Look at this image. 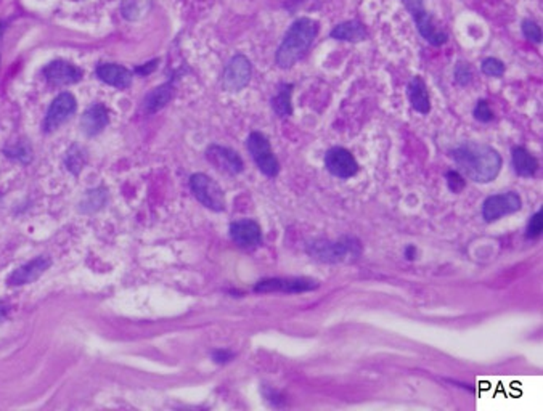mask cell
I'll return each instance as SVG.
<instances>
[{"label":"cell","instance_id":"obj_1","mask_svg":"<svg viewBox=\"0 0 543 411\" xmlns=\"http://www.w3.org/2000/svg\"><path fill=\"white\" fill-rule=\"evenodd\" d=\"M460 174L476 183H491L502 171L503 159L491 145L468 140L449 151Z\"/></svg>","mask_w":543,"mask_h":411},{"label":"cell","instance_id":"obj_2","mask_svg":"<svg viewBox=\"0 0 543 411\" xmlns=\"http://www.w3.org/2000/svg\"><path fill=\"white\" fill-rule=\"evenodd\" d=\"M319 23L309 16H303L293 21L289 26L287 34L283 36V41L275 53V63L278 68L289 69L296 63H299L305 55H307L309 48L314 44L317 36H319Z\"/></svg>","mask_w":543,"mask_h":411},{"label":"cell","instance_id":"obj_3","mask_svg":"<svg viewBox=\"0 0 543 411\" xmlns=\"http://www.w3.org/2000/svg\"><path fill=\"white\" fill-rule=\"evenodd\" d=\"M312 259L325 264L356 262L362 256V243L354 236H341L340 240H317L307 246Z\"/></svg>","mask_w":543,"mask_h":411},{"label":"cell","instance_id":"obj_4","mask_svg":"<svg viewBox=\"0 0 543 411\" xmlns=\"http://www.w3.org/2000/svg\"><path fill=\"white\" fill-rule=\"evenodd\" d=\"M400 2L407 8V12L412 15L419 36H421L428 44H431L433 47L447 44L449 34L435 24L431 13L424 7V0H400Z\"/></svg>","mask_w":543,"mask_h":411},{"label":"cell","instance_id":"obj_5","mask_svg":"<svg viewBox=\"0 0 543 411\" xmlns=\"http://www.w3.org/2000/svg\"><path fill=\"white\" fill-rule=\"evenodd\" d=\"M246 148H248L252 161L256 162L257 169L267 177H277L280 172V162L277 156L273 154L270 142L264 134L251 132L246 140Z\"/></svg>","mask_w":543,"mask_h":411},{"label":"cell","instance_id":"obj_6","mask_svg":"<svg viewBox=\"0 0 543 411\" xmlns=\"http://www.w3.org/2000/svg\"><path fill=\"white\" fill-rule=\"evenodd\" d=\"M190 190L204 208L220 212L225 209V194L219 183L206 174H193L190 177Z\"/></svg>","mask_w":543,"mask_h":411},{"label":"cell","instance_id":"obj_7","mask_svg":"<svg viewBox=\"0 0 543 411\" xmlns=\"http://www.w3.org/2000/svg\"><path fill=\"white\" fill-rule=\"evenodd\" d=\"M521 208H523V199L516 192L497 193L486 198L482 204V217L487 224H492L507 215L519 212Z\"/></svg>","mask_w":543,"mask_h":411},{"label":"cell","instance_id":"obj_8","mask_svg":"<svg viewBox=\"0 0 543 411\" xmlns=\"http://www.w3.org/2000/svg\"><path fill=\"white\" fill-rule=\"evenodd\" d=\"M320 288V283L312 278H267L259 281L254 286V293H284V294H301L309 293Z\"/></svg>","mask_w":543,"mask_h":411},{"label":"cell","instance_id":"obj_9","mask_svg":"<svg viewBox=\"0 0 543 411\" xmlns=\"http://www.w3.org/2000/svg\"><path fill=\"white\" fill-rule=\"evenodd\" d=\"M252 75V64L248 57L235 55L225 64L222 74V87L227 92H240L249 84Z\"/></svg>","mask_w":543,"mask_h":411},{"label":"cell","instance_id":"obj_10","mask_svg":"<svg viewBox=\"0 0 543 411\" xmlns=\"http://www.w3.org/2000/svg\"><path fill=\"white\" fill-rule=\"evenodd\" d=\"M325 167L333 177L342 178H352L359 174L360 166L357 159L354 158V154L347 148L342 147H333L325 153Z\"/></svg>","mask_w":543,"mask_h":411},{"label":"cell","instance_id":"obj_11","mask_svg":"<svg viewBox=\"0 0 543 411\" xmlns=\"http://www.w3.org/2000/svg\"><path fill=\"white\" fill-rule=\"evenodd\" d=\"M78 103L73 94L69 92H63L52 101L50 108H48L45 121H44V131L53 132L61 126L63 122H66L74 113H76Z\"/></svg>","mask_w":543,"mask_h":411},{"label":"cell","instance_id":"obj_12","mask_svg":"<svg viewBox=\"0 0 543 411\" xmlns=\"http://www.w3.org/2000/svg\"><path fill=\"white\" fill-rule=\"evenodd\" d=\"M206 158L216 169L230 175H238L245 169V162L235 150L222 147V145H211L206 150Z\"/></svg>","mask_w":543,"mask_h":411},{"label":"cell","instance_id":"obj_13","mask_svg":"<svg viewBox=\"0 0 543 411\" xmlns=\"http://www.w3.org/2000/svg\"><path fill=\"white\" fill-rule=\"evenodd\" d=\"M230 238L235 241V245L240 247H254L259 246L262 241V230L261 225L256 220L241 219L233 222L230 225Z\"/></svg>","mask_w":543,"mask_h":411},{"label":"cell","instance_id":"obj_14","mask_svg":"<svg viewBox=\"0 0 543 411\" xmlns=\"http://www.w3.org/2000/svg\"><path fill=\"white\" fill-rule=\"evenodd\" d=\"M44 75L48 82L53 85H71L79 82L84 73L82 69L74 66L71 63L57 59V62L48 63L44 68Z\"/></svg>","mask_w":543,"mask_h":411},{"label":"cell","instance_id":"obj_15","mask_svg":"<svg viewBox=\"0 0 543 411\" xmlns=\"http://www.w3.org/2000/svg\"><path fill=\"white\" fill-rule=\"evenodd\" d=\"M96 78L117 90H126L132 84V73L116 63H101L96 66Z\"/></svg>","mask_w":543,"mask_h":411},{"label":"cell","instance_id":"obj_16","mask_svg":"<svg viewBox=\"0 0 543 411\" xmlns=\"http://www.w3.org/2000/svg\"><path fill=\"white\" fill-rule=\"evenodd\" d=\"M110 122V113L106 110L105 105L101 103H95V105L89 106L84 111L82 117H80V129L87 137H95L99 135L103 129L108 126Z\"/></svg>","mask_w":543,"mask_h":411},{"label":"cell","instance_id":"obj_17","mask_svg":"<svg viewBox=\"0 0 543 411\" xmlns=\"http://www.w3.org/2000/svg\"><path fill=\"white\" fill-rule=\"evenodd\" d=\"M407 96L410 106L419 115L426 116L431 113V99H429L428 85L421 75H413L407 85Z\"/></svg>","mask_w":543,"mask_h":411},{"label":"cell","instance_id":"obj_18","mask_svg":"<svg viewBox=\"0 0 543 411\" xmlns=\"http://www.w3.org/2000/svg\"><path fill=\"white\" fill-rule=\"evenodd\" d=\"M330 37L335 41L352 42V44H357V42L368 39V29H367V26L362 23V21L349 20V21H342V23L336 24L335 28L330 31Z\"/></svg>","mask_w":543,"mask_h":411},{"label":"cell","instance_id":"obj_19","mask_svg":"<svg viewBox=\"0 0 543 411\" xmlns=\"http://www.w3.org/2000/svg\"><path fill=\"white\" fill-rule=\"evenodd\" d=\"M50 267V261L47 257H36L34 261H31L28 264H24L23 267H20L18 270L10 275L8 283L13 286H20V284H28L36 281L41 277L45 270Z\"/></svg>","mask_w":543,"mask_h":411},{"label":"cell","instance_id":"obj_20","mask_svg":"<svg viewBox=\"0 0 543 411\" xmlns=\"http://www.w3.org/2000/svg\"><path fill=\"white\" fill-rule=\"evenodd\" d=\"M175 94V85L174 82H166L159 87L153 89L150 94L145 96L142 108L147 115H153V113H158L159 110L168 105V103L172 100V96Z\"/></svg>","mask_w":543,"mask_h":411},{"label":"cell","instance_id":"obj_21","mask_svg":"<svg viewBox=\"0 0 543 411\" xmlns=\"http://www.w3.org/2000/svg\"><path fill=\"white\" fill-rule=\"evenodd\" d=\"M512 164L519 177H534L539 171V159L524 147L512 148Z\"/></svg>","mask_w":543,"mask_h":411},{"label":"cell","instance_id":"obj_22","mask_svg":"<svg viewBox=\"0 0 543 411\" xmlns=\"http://www.w3.org/2000/svg\"><path fill=\"white\" fill-rule=\"evenodd\" d=\"M293 89H294L293 84H282L278 87L275 96L270 100L272 110L275 111L277 116L288 117L293 115V105H291Z\"/></svg>","mask_w":543,"mask_h":411},{"label":"cell","instance_id":"obj_23","mask_svg":"<svg viewBox=\"0 0 543 411\" xmlns=\"http://www.w3.org/2000/svg\"><path fill=\"white\" fill-rule=\"evenodd\" d=\"M85 161H87V156H85L84 150L79 148L78 145H73V147L69 148V151L66 153V167H68V171H71L74 175H78L79 172L82 171Z\"/></svg>","mask_w":543,"mask_h":411},{"label":"cell","instance_id":"obj_24","mask_svg":"<svg viewBox=\"0 0 543 411\" xmlns=\"http://www.w3.org/2000/svg\"><path fill=\"white\" fill-rule=\"evenodd\" d=\"M472 79H475L472 66L468 62H465V59H460L454 69L455 84L460 85V87H468V85L472 82Z\"/></svg>","mask_w":543,"mask_h":411},{"label":"cell","instance_id":"obj_25","mask_svg":"<svg viewBox=\"0 0 543 411\" xmlns=\"http://www.w3.org/2000/svg\"><path fill=\"white\" fill-rule=\"evenodd\" d=\"M505 69H507V66H505V63L502 62V59L493 58V57L486 58L481 63L482 74L488 75V78H502V75L505 74Z\"/></svg>","mask_w":543,"mask_h":411},{"label":"cell","instance_id":"obj_26","mask_svg":"<svg viewBox=\"0 0 543 411\" xmlns=\"http://www.w3.org/2000/svg\"><path fill=\"white\" fill-rule=\"evenodd\" d=\"M472 116H475L476 121H479L482 124L492 122L493 119H495V113H493V110H492L491 101L484 100V99L477 101L476 106H475V111H472Z\"/></svg>","mask_w":543,"mask_h":411},{"label":"cell","instance_id":"obj_27","mask_svg":"<svg viewBox=\"0 0 543 411\" xmlns=\"http://www.w3.org/2000/svg\"><path fill=\"white\" fill-rule=\"evenodd\" d=\"M521 32H523V36L529 42H532V44H542V29L534 20H523V23H521Z\"/></svg>","mask_w":543,"mask_h":411},{"label":"cell","instance_id":"obj_28","mask_svg":"<svg viewBox=\"0 0 543 411\" xmlns=\"http://www.w3.org/2000/svg\"><path fill=\"white\" fill-rule=\"evenodd\" d=\"M543 231V209L537 210V212L532 215L528 226H526V238L529 240H537L542 235Z\"/></svg>","mask_w":543,"mask_h":411},{"label":"cell","instance_id":"obj_29","mask_svg":"<svg viewBox=\"0 0 543 411\" xmlns=\"http://www.w3.org/2000/svg\"><path fill=\"white\" fill-rule=\"evenodd\" d=\"M445 178H447V187L451 193L460 194L461 192L465 190L466 180H465L463 174H460L458 171H449L447 174H445Z\"/></svg>","mask_w":543,"mask_h":411},{"label":"cell","instance_id":"obj_30","mask_svg":"<svg viewBox=\"0 0 543 411\" xmlns=\"http://www.w3.org/2000/svg\"><path fill=\"white\" fill-rule=\"evenodd\" d=\"M105 199H106V192L103 190V188H99V190L87 193V198H85V206H90V210H96L105 204Z\"/></svg>","mask_w":543,"mask_h":411},{"label":"cell","instance_id":"obj_31","mask_svg":"<svg viewBox=\"0 0 543 411\" xmlns=\"http://www.w3.org/2000/svg\"><path fill=\"white\" fill-rule=\"evenodd\" d=\"M235 354L232 352V350L229 349H217L212 352V360L216 361V363L219 365H224V363H229L230 360H233Z\"/></svg>","mask_w":543,"mask_h":411},{"label":"cell","instance_id":"obj_32","mask_svg":"<svg viewBox=\"0 0 543 411\" xmlns=\"http://www.w3.org/2000/svg\"><path fill=\"white\" fill-rule=\"evenodd\" d=\"M156 66H158V59H153V62L143 64V66H137L136 68V73L137 74H142V75H148V74H152L154 71Z\"/></svg>","mask_w":543,"mask_h":411},{"label":"cell","instance_id":"obj_33","mask_svg":"<svg viewBox=\"0 0 543 411\" xmlns=\"http://www.w3.org/2000/svg\"><path fill=\"white\" fill-rule=\"evenodd\" d=\"M405 259L407 261H415L417 259V247L413 245H408L405 247Z\"/></svg>","mask_w":543,"mask_h":411},{"label":"cell","instance_id":"obj_34","mask_svg":"<svg viewBox=\"0 0 543 411\" xmlns=\"http://www.w3.org/2000/svg\"><path fill=\"white\" fill-rule=\"evenodd\" d=\"M5 317H7V305L0 302V323L5 320Z\"/></svg>","mask_w":543,"mask_h":411},{"label":"cell","instance_id":"obj_35","mask_svg":"<svg viewBox=\"0 0 543 411\" xmlns=\"http://www.w3.org/2000/svg\"><path fill=\"white\" fill-rule=\"evenodd\" d=\"M0 29H2V24H0Z\"/></svg>","mask_w":543,"mask_h":411}]
</instances>
